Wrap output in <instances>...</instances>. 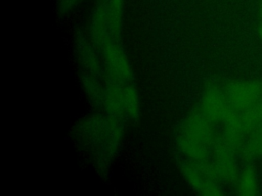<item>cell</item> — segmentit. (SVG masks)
<instances>
[{"label": "cell", "instance_id": "cell-1", "mask_svg": "<svg viewBox=\"0 0 262 196\" xmlns=\"http://www.w3.org/2000/svg\"><path fill=\"white\" fill-rule=\"evenodd\" d=\"M217 139L214 122L196 107L184 117L176 141L181 157L194 161H209Z\"/></svg>", "mask_w": 262, "mask_h": 196}, {"label": "cell", "instance_id": "cell-2", "mask_svg": "<svg viewBox=\"0 0 262 196\" xmlns=\"http://www.w3.org/2000/svg\"><path fill=\"white\" fill-rule=\"evenodd\" d=\"M102 108L122 122L134 121L140 113V100L132 83L119 84L105 82Z\"/></svg>", "mask_w": 262, "mask_h": 196}, {"label": "cell", "instance_id": "cell-3", "mask_svg": "<svg viewBox=\"0 0 262 196\" xmlns=\"http://www.w3.org/2000/svg\"><path fill=\"white\" fill-rule=\"evenodd\" d=\"M180 173L195 193L201 195H220L221 190L217 184L219 180L216 170L209 161H194L180 157Z\"/></svg>", "mask_w": 262, "mask_h": 196}, {"label": "cell", "instance_id": "cell-4", "mask_svg": "<svg viewBox=\"0 0 262 196\" xmlns=\"http://www.w3.org/2000/svg\"><path fill=\"white\" fill-rule=\"evenodd\" d=\"M99 51L103 69V80L105 82L119 84L132 83V66L119 42H111L100 48Z\"/></svg>", "mask_w": 262, "mask_h": 196}, {"label": "cell", "instance_id": "cell-5", "mask_svg": "<svg viewBox=\"0 0 262 196\" xmlns=\"http://www.w3.org/2000/svg\"><path fill=\"white\" fill-rule=\"evenodd\" d=\"M225 95L235 110H246L256 104L262 95V84L256 82H232L224 88Z\"/></svg>", "mask_w": 262, "mask_h": 196}, {"label": "cell", "instance_id": "cell-6", "mask_svg": "<svg viewBox=\"0 0 262 196\" xmlns=\"http://www.w3.org/2000/svg\"><path fill=\"white\" fill-rule=\"evenodd\" d=\"M199 107L213 122H223L233 109L224 90L215 85H210L204 90Z\"/></svg>", "mask_w": 262, "mask_h": 196}, {"label": "cell", "instance_id": "cell-7", "mask_svg": "<svg viewBox=\"0 0 262 196\" xmlns=\"http://www.w3.org/2000/svg\"><path fill=\"white\" fill-rule=\"evenodd\" d=\"M77 51L80 63L85 69V74L96 79H103V69L99 49L92 44L89 38L80 36L77 39Z\"/></svg>", "mask_w": 262, "mask_h": 196}, {"label": "cell", "instance_id": "cell-8", "mask_svg": "<svg viewBox=\"0 0 262 196\" xmlns=\"http://www.w3.org/2000/svg\"><path fill=\"white\" fill-rule=\"evenodd\" d=\"M237 192L241 195H254L257 192V181L252 167L247 168L242 174L237 185Z\"/></svg>", "mask_w": 262, "mask_h": 196}, {"label": "cell", "instance_id": "cell-9", "mask_svg": "<svg viewBox=\"0 0 262 196\" xmlns=\"http://www.w3.org/2000/svg\"><path fill=\"white\" fill-rule=\"evenodd\" d=\"M245 153L247 155L262 154V131L257 132L249 140L248 144L245 146Z\"/></svg>", "mask_w": 262, "mask_h": 196}, {"label": "cell", "instance_id": "cell-10", "mask_svg": "<svg viewBox=\"0 0 262 196\" xmlns=\"http://www.w3.org/2000/svg\"><path fill=\"white\" fill-rule=\"evenodd\" d=\"M78 1L80 0H59L58 2V9L61 12H67L70 10Z\"/></svg>", "mask_w": 262, "mask_h": 196}]
</instances>
